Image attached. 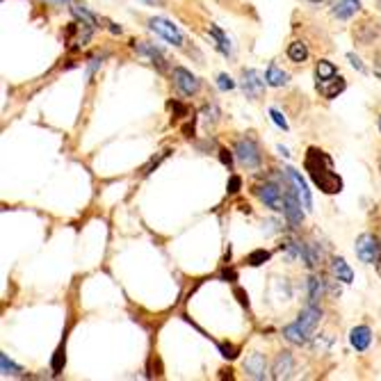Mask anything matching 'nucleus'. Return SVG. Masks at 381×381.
<instances>
[{
  "instance_id": "nucleus-27",
  "label": "nucleus",
  "mask_w": 381,
  "mask_h": 381,
  "mask_svg": "<svg viewBox=\"0 0 381 381\" xmlns=\"http://www.w3.org/2000/svg\"><path fill=\"white\" fill-rule=\"evenodd\" d=\"M0 370H3V377H21V372H23L17 363L10 361L7 354H0Z\"/></svg>"
},
{
  "instance_id": "nucleus-42",
  "label": "nucleus",
  "mask_w": 381,
  "mask_h": 381,
  "mask_svg": "<svg viewBox=\"0 0 381 381\" xmlns=\"http://www.w3.org/2000/svg\"><path fill=\"white\" fill-rule=\"evenodd\" d=\"M141 3H146V5H155V3H160V0H141Z\"/></svg>"
},
{
  "instance_id": "nucleus-1",
  "label": "nucleus",
  "mask_w": 381,
  "mask_h": 381,
  "mask_svg": "<svg viewBox=\"0 0 381 381\" xmlns=\"http://www.w3.org/2000/svg\"><path fill=\"white\" fill-rule=\"evenodd\" d=\"M304 169L309 171L311 181L315 183V188L324 194H338L342 192V178L335 174L331 155L324 153L322 148L311 146L304 155Z\"/></svg>"
},
{
  "instance_id": "nucleus-5",
  "label": "nucleus",
  "mask_w": 381,
  "mask_h": 381,
  "mask_svg": "<svg viewBox=\"0 0 381 381\" xmlns=\"http://www.w3.org/2000/svg\"><path fill=\"white\" fill-rule=\"evenodd\" d=\"M148 28H151L155 35H160L164 41H169L171 46H176V48L183 46V41H185L183 32L178 30V26L171 23V21L162 19V17H153V19H148Z\"/></svg>"
},
{
  "instance_id": "nucleus-2",
  "label": "nucleus",
  "mask_w": 381,
  "mask_h": 381,
  "mask_svg": "<svg viewBox=\"0 0 381 381\" xmlns=\"http://www.w3.org/2000/svg\"><path fill=\"white\" fill-rule=\"evenodd\" d=\"M237 162L242 164L244 169H258L260 162H263V155H260V148L256 144L253 137H240L235 141V148H233Z\"/></svg>"
},
{
  "instance_id": "nucleus-9",
  "label": "nucleus",
  "mask_w": 381,
  "mask_h": 381,
  "mask_svg": "<svg viewBox=\"0 0 381 381\" xmlns=\"http://www.w3.org/2000/svg\"><path fill=\"white\" fill-rule=\"evenodd\" d=\"M265 87H270V85H267V80L260 76L256 69L242 71V89H244L246 99H251V101L260 99V96L265 94Z\"/></svg>"
},
{
  "instance_id": "nucleus-12",
  "label": "nucleus",
  "mask_w": 381,
  "mask_h": 381,
  "mask_svg": "<svg viewBox=\"0 0 381 381\" xmlns=\"http://www.w3.org/2000/svg\"><path fill=\"white\" fill-rule=\"evenodd\" d=\"M244 372H246V377H251V379H265L267 377V361H265V356L260 354V352H253L244 358Z\"/></svg>"
},
{
  "instance_id": "nucleus-24",
  "label": "nucleus",
  "mask_w": 381,
  "mask_h": 381,
  "mask_svg": "<svg viewBox=\"0 0 381 381\" xmlns=\"http://www.w3.org/2000/svg\"><path fill=\"white\" fill-rule=\"evenodd\" d=\"M302 260L306 263V267H309V270H313V267H318L320 260H322V251H320V246L313 244V242H306Z\"/></svg>"
},
{
  "instance_id": "nucleus-43",
  "label": "nucleus",
  "mask_w": 381,
  "mask_h": 381,
  "mask_svg": "<svg viewBox=\"0 0 381 381\" xmlns=\"http://www.w3.org/2000/svg\"><path fill=\"white\" fill-rule=\"evenodd\" d=\"M309 3H313V5H318V3H322V0H309Z\"/></svg>"
},
{
  "instance_id": "nucleus-34",
  "label": "nucleus",
  "mask_w": 381,
  "mask_h": 381,
  "mask_svg": "<svg viewBox=\"0 0 381 381\" xmlns=\"http://www.w3.org/2000/svg\"><path fill=\"white\" fill-rule=\"evenodd\" d=\"M219 160L224 167H228V171L233 169V158H231V153L226 151V148H219Z\"/></svg>"
},
{
  "instance_id": "nucleus-30",
  "label": "nucleus",
  "mask_w": 381,
  "mask_h": 381,
  "mask_svg": "<svg viewBox=\"0 0 381 381\" xmlns=\"http://www.w3.org/2000/svg\"><path fill=\"white\" fill-rule=\"evenodd\" d=\"M201 115H204V124L206 126H215V124H217V119H219V110H217V106H206Z\"/></svg>"
},
{
  "instance_id": "nucleus-26",
  "label": "nucleus",
  "mask_w": 381,
  "mask_h": 381,
  "mask_svg": "<svg viewBox=\"0 0 381 381\" xmlns=\"http://www.w3.org/2000/svg\"><path fill=\"white\" fill-rule=\"evenodd\" d=\"M64 365H66V335H64V340L59 342V347L55 349L53 361H50V368H53L55 375H59V372L64 370Z\"/></svg>"
},
{
  "instance_id": "nucleus-40",
  "label": "nucleus",
  "mask_w": 381,
  "mask_h": 381,
  "mask_svg": "<svg viewBox=\"0 0 381 381\" xmlns=\"http://www.w3.org/2000/svg\"><path fill=\"white\" fill-rule=\"evenodd\" d=\"M110 26H112V28H110L112 32H115V35H121V28H119L117 23H110Z\"/></svg>"
},
{
  "instance_id": "nucleus-38",
  "label": "nucleus",
  "mask_w": 381,
  "mask_h": 381,
  "mask_svg": "<svg viewBox=\"0 0 381 381\" xmlns=\"http://www.w3.org/2000/svg\"><path fill=\"white\" fill-rule=\"evenodd\" d=\"M235 293H237V297H240V302H242V306H249V300H246V295L242 293V290H240V288H237V290H235Z\"/></svg>"
},
{
  "instance_id": "nucleus-16",
  "label": "nucleus",
  "mask_w": 381,
  "mask_h": 381,
  "mask_svg": "<svg viewBox=\"0 0 381 381\" xmlns=\"http://www.w3.org/2000/svg\"><path fill=\"white\" fill-rule=\"evenodd\" d=\"M311 331L309 329H304L300 322H293V324H288V326H283V338H286L288 342H293V345L297 347H302L306 345V342L311 340Z\"/></svg>"
},
{
  "instance_id": "nucleus-8",
  "label": "nucleus",
  "mask_w": 381,
  "mask_h": 381,
  "mask_svg": "<svg viewBox=\"0 0 381 381\" xmlns=\"http://www.w3.org/2000/svg\"><path fill=\"white\" fill-rule=\"evenodd\" d=\"M94 26H89L87 21H73V23L66 28V41L71 43V50H80L85 43L92 39Z\"/></svg>"
},
{
  "instance_id": "nucleus-6",
  "label": "nucleus",
  "mask_w": 381,
  "mask_h": 381,
  "mask_svg": "<svg viewBox=\"0 0 381 381\" xmlns=\"http://www.w3.org/2000/svg\"><path fill=\"white\" fill-rule=\"evenodd\" d=\"M283 176H286V181L295 188V192L300 194V199H302V204H304V208H306V213H311V211H313V194H311L309 183L304 181V176H302L297 169H293V167H286V169H283Z\"/></svg>"
},
{
  "instance_id": "nucleus-41",
  "label": "nucleus",
  "mask_w": 381,
  "mask_h": 381,
  "mask_svg": "<svg viewBox=\"0 0 381 381\" xmlns=\"http://www.w3.org/2000/svg\"><path fill=\"white\" fill-rule=\"evenodd\" d=\"M375 73H377V78L381 80V62H379V64L375 66Z\"/></svg>"
},
{
  "instance_id": "nucleus-32",
  "label": "nucleus",
  "mask_w": 381,
  "mask_h": 381,
  "mask_svg": "<svg viewBox=\"0 0 381 381\" xmlns=\"http://www.w3.org/2000/svg\"><path fill=\"white\" fill-rule=\"evenodd\" d=\"M270 117H272V121H274L276 126H279L281 130H288V128H290V126H288V121H286V117H283L281 112L276 110V108H272V110H270Z\"/></svg>"
},
{
  "instance_id": "nucleus-19",
  "label": "nucleus",
  "mask_w": 381,
  "mask_h": 381,
  "mask_svg": "<svg viewBox=\"0 0 381 381\" xmlns=\"http://www.w3.org/2000/svg\"><path fill=\"white\" fill-rule=\"evenodd\" d=\"M331 274H333V279L340 281V283H352L354 281V270L349 267V263L342 256L331 258Z\"/></svg>"
},
{
  "instance_id": "nucleus-28",
  "label": "nucleus",
  "mask_w": 381,
  "mask_h": 381,
  "mask_svg": "<svg viewBox=\"0 0 381 381\" xmlns=\"http://www.w3.org/2000/svg\"><path fill=\"white\" fill-rule=\"evenodd\" d=\"M71 12H73V17L80 19V21H87L89 26H94V28L99 26V19H96L94 14L89 12L85 5H76V7H71Z\"/></svg>"
},
{
  "instance_id": "nucleus-22",
  "label": "nucleus",
  "mask_w": 381,
  "mask_h": 381,
  "mask_svg": "<svg viewBox=\"0 0 381 381\" xmlns=\"http://www.w3.org/2000/svg\"><path fill=\"white\" fill-rule=\"evenodd\" d=\"M265 80H267V85H270V87H283V85H288L290 76H288L286 71L281 69L279 64H276V62H272L270 66H267Z\"/></svg>"
},
{
  "instance_id": "nucleus-21",
  "label": "nucleus",
  "mask_w": 381,
  "mask_h": 381,
  "mask_svg": "<svg viewBox=\"0 0 381 381\" xmlns=\"http://www.w3.org/2000/svg\"><path fill=\"white\" fill-rule=\"evenodd\" d=\"M208 35H211L213 39H215V48H217L224 57H231V55H233V48H231V39L222 32V30H219L217 26H211V28H208Z\"/></svg>"
},
{
  "instance_id": "nucleus-31",
  "label": "nucleus",
  "mask_w": 381,
  "mask_h": 381,
  "mask_svg": "<svg viewBox=\"0 0 381 381\" xmlns=\"http://www.w3.org/2000/svg\"><path fill=\"white\" fill-rule=\"evenodd\" d=\"M217 87L222 92H231V89H235V80L228 76V73H219L217 76Z\"/></svg>"
},
{
  "instance_id": "nucleus-45",
  "label": "nucleus",
  "mask_w": 381,
  "mask_h": 381,
  "mask_svg": "<svg viewBox=\"0 0 381 381\" xmlns=\"http://www.w3.org/2000/svg\"><path fill=\"white\" fill-rule=\"evenodd\" d=\"M379 130H381V117H379Z\"/></svg>"
},
{
  "instance_id": "nucleus-44",
  "label": "nucleus",
  "mask_w": 381,
  "mask_h": 381,
  "mask_svg": "<svg viewBox=\"0 0 381 381\" xmlns=\"http://www.w3.org/2000/svg\"><path fill=\"white\" fill-rule=\"evenodd\" d=\"M377 270H379V276H381V260H379V265H377Z\"/></svg>"
},
{
  "instance_id": "nucleus-20",
  "label": "nucleus",
  "mask_w": 381,
  "mask_h": 381,
  "mask_svg": "<svg viewBox=\"0 0 381 381\" xmlns=\"http://www.w3.org/2000/svg\"><path fill=\"white\" fill-rule=\"evenodd\" d=\"M304 246H306V242L297 240L295 235H288L286 240H283V244H281V253L288 260H297V258L304 256Z\"/></svg>"
},
{
  "instance_id": "nucleus-4",
  "label": "nucleus",
  "mask_w": 381,
  "mask_h": 381,
  "mask_svg": "<svg viewBox=\"0 0 381 381\" xmlns=\"http://www.w3.org/2000/svg\"><path fill=\"white\" fill-rule=\"evenodd\" d=\"M354 251L361 263L365 265H379L381 260V244L377 240V235L372 233H363L356 237V244H354Z\"/></svg>"
},
{
  "instance_id": "nucleus-7",
  "label": "nucleus",
  "mask_w": 381,
  "mask_h": 381,
  "mask_svg": "<svg viewBox=\"0 0 381 381\" xmlns=\"http://www.w3.org/2000/svg\"><path fill=\"white\" fill-rule=\"evenodd\" d=\"M256 194L267 208H272V211H276V213H283V208H286V194L281 192V185L265 183L256 190Z\"/></svg>"
},
{
  "instance_id": "nucleus-13",
  "label": "nucleus",
  "mask_w": 381,
  "mask_h": 381,
  "mask_svg": "<svg viewBox=\"0 0 381 381\" xmlns=\"http://www.w3.org/2000/svg\"><path fill=\"white\" fill-rule=\"evenodd\" d=\"M295 372V358L290 352H281L272 365V379H290Z\"/></svg>"
},
{
  "instance_id": "nucleus-25",
  "label": "nucleus",
  "mask_w": 381,
  "mask_h": 381,
  "mask_svg": "<svg viewBox=\"0 0 381 381\" xmlns=\"http://www.w3.org/2000/svg\"><path fill=\"white\" fill-rule=\"evenodd\" d=\"M288 57H290V62H295V64H302L309 59V46H306L304 41H293L288 46Z\"/></svg>"
},
{
  "instance_id": "nucleus-14",
  "label": "nucleus",
  "mask_w": 381,
  "mask_h": 381,
  "mask_svg": "<svg viewBox=\"0 0 381 381\" xmlns=\"http://www.w3.org/2000/svg\"><path fill=\"white\" fill-rule=\"evenodd\" d=\"M320 320H322V309H320L318 304H309L306 309L300 313V318H297V322H300L304 329H309L311 333H315V329L320 324Z\"/></svg>"
},
{
  "instance_id": "nucleus-3",
  "label": "nucleus",
  "mask_w": 381,
  "mask_h": 381,
  "mask_svg": "<svg viewBox=\"0 0 381 381\" xmlns=\"http://www.w3.org/2000/svg\"><path fill=\"white\" fill-rule=\"evenodd\" d=\"M283 185H286V190H283V194H286V208H283V215H286V219L290 224V228H300L302 222H304V213L306 208L302 204L300 194L295 192V188L290 185L288 181H283Z\"/></svg>"
},
{
  "instance_id": "nucleus-15",
  "label": "nucleus",
  "mask_w": 381,
  "mask_h": 381,
  "mask_svg": "<svg viewBox=\"0 0 381 381\" xmlns=\"http://www.w3.org/2000/svg\"><path fill=\"white\" fill-rule=\"evenodd\" d=\"M361 10V0H333L331 3V14L335 19L347 21Z\"/></svg>"
},
{
  "instance_id": "nucleus-23",
  "label": "nucleus",
  "mask_w": 381,
  "mask_h": 381,
  "mask_svg": "<svg viewBox=\"0 0 381 381\" xmlns=\"http://www.w3.org/2000/svg\"><path fill=\"white\" fill-rule=\"evenodd\" d=\"M322 297H324L322 276H309V304H320Z\"/></svg>"
},
{
  "instance_id": "nucleus-11",
  "label": "nucleus",
  "mask_w": 381,
  "mask_h": 381,
  "mask_svg": "<svg viewBox=\"0 0 381 381\" xmlns=\"http://www.w3.org/2000/svg\"><path fill=\"white\" fill-rule=\"evenodd\" d=\"M315 87H318V92L324 96V99H335V96H340L342 92L347 89V82L345 78L340 76V73H335V76L331 78H324V80H315Z\"/></svg>"
},
{
  "instance_id": "nucleus-18",
  "label": "nucleus",
  "mask_w": 381,
  "mask_h": 381,
  "mask_svg": "<svg viewBox=\"0 0 381 381\" xmlns=\"http://www.w3.org/2000/svg\"><path fill=\"white\" fill-rule=\"evenodd\" d=\"M135 50H137L139 55H146L148 59H151V64L158 66V71H167V59L162 57V53L153 46V43L139 41V43H135Z\"/></svg>"
},
{
  "instance_id": "nucleus-33",
  "label": "nucleus",
  "mask_w": 381,
  "mask_h": 381,
  "mask_svg": "<svg viewBox=\"0 0 381 381\" xmlns=\"http://www.w3.org/2000/svg\"><path fill=\"white\" fill-rule=\"evenodd\" d=\"M240 185H242V178L240 176H231L228 178V194H237V192H240Z\"/></svg>"
},
{
  "instance_id": "nucleus-17",
  "label": "nucleus",
  "mask_w": 381,
  "mask_h": 381,
  "mask_svg": "<svg viewBox=\"0 0 381 381\" xmlns=\"http://www.w3.org/2000/svg\"><path fill=\"white\" fill-rule=\"evenodd\" d=\"M349 342H352V347L356 349V352H365V349L370 347V342H372L370 326H365V324L354 326L352 331H349Z\"/></svg>"
},
{
  "instance_id": "nucleus-35",
  "label": "nucleus",
  "mask_w": 381,
  "mask_h": 381,
  "mask_svg": "<svg viewBox=\"0 0 381 381\" xmlns=\"http://www.w3.org/2000/svg\"><path fill=\"white\" fill-rule=\"evenodd\" d=\"M219 349H222V356H224V358H231V361H233V358L237 356V354H235L237 349H235L233 345H219Z\"/></svg>"
},
{
  "instance_id": "nucleus-37",
  "label": "nucleus",
  "mask_w": 381,
  "mask_h": 381,
  "mask_svg": "<svg viewBox=\"0 0 381 381\" xmlns=\"http://www.w3.org/2000/svg\"><path fill=\"white\" fill-rule=\"evenodd\" d=\"M46 5H53V7H64V5H69L71 0H43Z\"/></svg>"
},
{
  "instance_id": "nucleus-46",
  "label": "nucleus",
  "mask_w": 381,
  "mask_h": 381,
  "mask_svg": "<svg viewBox=\"0 0 381 381\" xmlns=\"http://www.w3.org/2000/svg\"><path fill=\"white\" fill-rule=\"evenodd\" d=\"M379 7H381V0H379Z\"/></svg>"
},
{
  "instance_id": "nucleus-36",
  "label": "nucleus",
  "mask_w": 381,
  "mask_h": 381,
  "mask_svg": "<svg viewBox=\"0 0 381 381\" xmlns=\"http://www.w3.org/2000/svg\"><path fill=\"white\" fill-rule=\"evenodd\" d=\"M347 59H349V62H352V66H354V69H356L358 73H365V66H363V62H361V59H358L354 53H347Z\"/></svg>"
},
{
  "instance_id": "nucleus-29",
  "label": "nucleus",
  "mask_w": 381,
  "mask_h": 381,
  "mask_svg": "<svg viewBox=\"0 0 381 381\" xmlns=\"http://www.w3.org/2000/svg\"><path fill=\"white\" fill-rule=\"evenodd\" d=\"M272 258V253L270 251H265V249H256V251H251L249 253V258H246V263H249L251 267H260L263 263H267V260Z\"/></svg>"
},
{
  "instance_id": "nucleus-39",
  "label": "nucleus",
  "mask_w": 381,
  "mask_h": 381,
  "mask_svg": "<svg viewBox=\"0 0 381 381\" xmlns=\"http://www.w3.org/2000/svg\"><path fill=\"white\" fill-rule=\"evenodd\" d=\"M222 279H231V281H235V272H233V270L224 272V274H222Z\"/></svg>"
},
{
  "instance_id": "nucleus-10",
  "label": "nucleus",
  "mask_w": 381,
  "mask_h": 381,
  "mask_svg": "<svg viewBox=\"0 0 381 381\" xmlns=\"http://www.w3.org/2000/svg\"><path fill=\"white\" fill-rule=\"evenodd\" d=\"M174 85L183 96H194L201 89V80L194 76L192 71L183 69V66H176L174 69Z\"/></svg>"
}]
</instances>
